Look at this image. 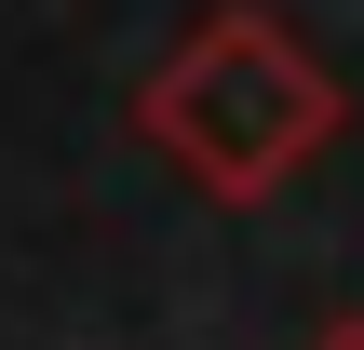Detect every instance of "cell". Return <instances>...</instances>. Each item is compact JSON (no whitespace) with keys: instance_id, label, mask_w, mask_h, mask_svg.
Returning <instances> with one entry per match:
<instances>
[{"instance_id":"6da1fadb","label":"cell","mask_w":364,"mask_h":350,"mask_svg":"<svg viewBox=\"0 0 364 350\" xmlns=\"http://www.w3.org/2000/svg\"><path fill=\"white\" fill-rule=\"evenodd\" d=\"M149 121L203 162V175H230V189H257V175H284L311 135H324V81L284 54V27H257V13H216L176 67H162V94H149Z\"/></svg>"}]
</instances>
